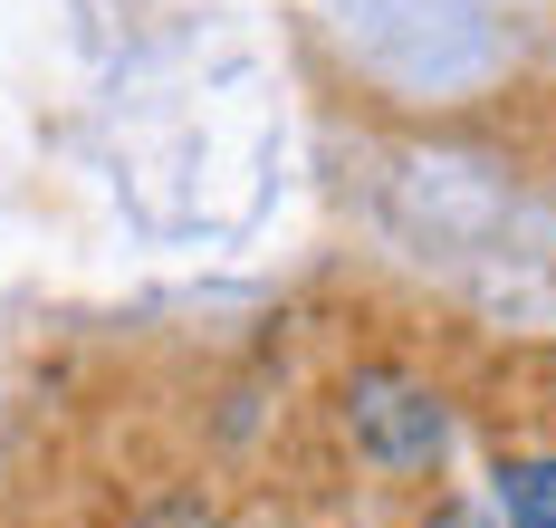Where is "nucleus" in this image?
Here are the masks:
<instances>
[{
    "mask_svg": "<svg viewBox=\"0 0 556 528\" xmlns=\"http://www.w3.org/2000/svg\"><path fill=\"white\" fill-rule=\"evenodd\" d=\"M500 528H556V462H518L500 470Z\"/></svg>",
    "mask_w": 556,
    "mask_h": 528,
    "instance_id": "f03ea898",
    "label": "nucleus"
},
{
    "mask_svg": "<svg viewBox=\"0 0 556 528\" xmlns=\"http://www.w3.org/2000/svg\"><path fill=\"white\" fill-rule=\"evenodd\" d=\"M355 432L375 442V462H432L442 452V404L413 385H355Z\"/></svg>",
    "mask_w": 556,
    "mask_h": 528,
    "instance_id": "f257e3e1",
    "label": "nucleus"
}]
</instances>
